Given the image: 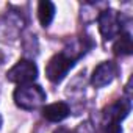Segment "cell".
<instances>
[{
	"label": "cell",
	"instance_id": "cell-1",
	"mask_svg": "<svg viewBox=\"0 0 133 133\" xmlns=\"http://www.w3.org/2000/svg\"><path fill=\"white\" fill-rule=\"evenodd\" d=\"M80 56L75 53V50H68L66 49L64 52H59L56 55H53L47 66H45V75L47 78L52 82V83H59L68 72L74 68L75 61L78 59Z\"/></svg>",
	"mask_w": 133,
	"mask_h": 133
},
{
	"label": "cell",
	"instance_id": "cell-2",
	"mask_svg": "<svg viewBox=\"0 0 133 133\" xmlns=\"http://www.w3.org/2000/svg\"><path fill=\"white\" fill-rule=\"evenodd\" d=\"M13 99H14V103L19 108L30 111V110H36L41 105H44V102L47 99V94L39 85L28 83V85H19L14 89Z\"/></svg>",
	"mask_w": 133,
	"mask_h": 133
},
{
	"label": "cell",
	"instance_id": "cell-3",
	"mask_svg": "<svg viewBox=\"0 0 133 133\" xmlns=\"http://www.w3.org/2000/svg\"><path fill=\"white\" fill-rule=\"evenodd\" d=\"M36 77H38V66L30 59H19L6 74L8 82L17 85L33 83Z\"/></svg>",
	"mask_w": 133,
	"mask_h": 133
},
{
	"label": "cell",
	"instance_id": "cell-4",
	"mask_svg": "<svg viewBox=\"0 0 133 133\" xmlns=\"http://www.w3.org/2000/svg\"><path fill=\"white\" fill-rule=\"evenodd\" d=\"M97 22H99L100 35L107 41L114 39L122 33V21H121V16L114 10H103L99 14Z\"/></svg>",
	"mask_w": 133,
	"mask_h": 133
},
{
	"label": "cell",
	"instance_id": "cell-5",
	"mask_svg": "<svg viewBox=\"0 0 133 133\" xmlns=\"http://www.w3.org/2000/svg\"><path fill=\"white\" fill-rule=\"evenodd\" d=\"M131 102L128 99H117L103 110L102 124H121L130 113Z\"/></svg>",
	"mask_w": 133,
	"mask_h": 133
},
{
	"label": "cell",
	"instance_id": "cell-6",
	"mask_svg": "<svg viewBox=\"0 0 133 133\" xmlns=\"http://www.w3.org/2000/svg\"><path fill=\"white\" fill-rule=\"evenodd\" d=\"M116 74H117L116 66L111 61H103L94 69L91 75V85L94 88H103L114 80Z\"/></svg>",
	"mask_w": 133,
	"mask_h": 133
},
{
	"label": "cell",
	"instance_id": "cell-7",
	"mask_svg": "<svg viewBox=\"0 0 133 133\" xmlns=\"http://www.w3.org/2000/svg\"><path fill=\"white\" fill-rule=\"evenodd\" d=\"M71 114V107L66 102H55L42 108V116L50 122H61Z\"/></svg>",
	"mask_w": 133,
	"mask_h": 133
},
{
	"label": "cell",
	"instance_id": "cell-8",
	"mask_svg": "<svg viewBox=\"0 0 133 133\" xmlns=\"http://www.w3.org/2000/svg\"><path fill=\"white\" fill-rule=\"evenodd\" d=\"M113 50H114L116 55H121V56L130 55L131 50H133V42H131L130 33L122 31V33L116 38V41H114V44H113Z\"/></svg>",
	"mask_w": 133,
	"mask_h": 133
},
{
	"label": "cell",
	"instance_id": "cell-9",
	"mask_svg": "<svg viewBox=\"0 0 133 133\" xmlns=\"http://www.w3.org/2000/svg\"><path fill=\"white\" fill-rule=\"evenodd\" d=\"M38 17L42 27H49L55 17V5L49 0H42L38 5Z\"/></svg>",
	"mask_w": 133,
	"mask_h": 133
},
{
	"label": "cell",
	"instance_id": "cell-10",
	"mask_svg": "<svg viewBox=\"0 0 133 133\" xmlns=\"http://www.w3.org/2000/svg\"><path fill=\"white\" fill-rule=\"evenodd\" d=\"M103 133H122L121 124H102Z\"/></svg>",
	"mask_w": 133,
	"mask_h": 133
},
{
	"label": "cell",
	"instance_id": "cell-11",
	"mask_svg": "<svg viewBox=\"0 0 133 133\" xmlns=\"http://www.w3.org/2000/svg\"><path fill=\"white\" fill-rule=\"evenodd\" d=\"M53 133H77V131H74L71 128H66V127H58Z\"/></svg>",
	"mask_w": 133,
	"mask_h": 133
},
{
	"label": "cell",
	"instance_id": "cell-12",
	"mask_svg": "<svg viewBox=\"0 0 133 133\" xmlns=\"http://www.w3.org/2000/svg\"><path fill=\"white\" fill-rule=\"evenodd\" d=\"M0 125H2V117H0Z\"/></svg>",
	"mask_w": 133,
	"mask_h": 133
}]
</instances>
